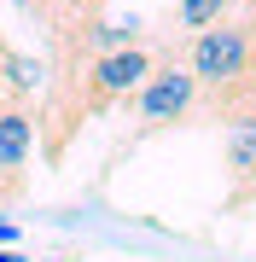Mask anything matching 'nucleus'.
<instances>
[{"label":"nucleus","mask_w":256,"mask_h":262,"mask_svg":"<svg viewBox=\"0 0 256 262\" xmlns=\"http://www.w3.org/2000/svg\"><path fill=\"white\" fill-rule=\"evenodd\" d=\"M250 64H256V6H250V18H221V24H210L192 35V47H187V70L198 76V88H216V99L233 94L250 82Z\"/></svg>","instance_id":"f257e3e1"},{"label":"nucleus","mask_w":256,"mask_h":262,"mask_svg":"<svg viewBox=\"0 0 256 262\" xmlns=\"http://www.w3.org/2000/svg\"><path fill=\"white\" fill-rule=\"evenodd\" d=\"M192 105H198V76L187 64H157L152 76L140 82V94H134V128H128V151L146 146L152 134H169L175 122L192 117Z\"/></svg>","instance_id":"f03ea898"},{"label":"nucleus","mask_w":256,"mask_h":262,"mask_svg":"<svg viewBox=\"0 0 256 262\" xmlns=\"http://www.w3.org/2000/svg\"><path fill=\"white\" fill-rule=\"evenodd\" d=\"M29 151H35V111H29V105H6V111H0V210L24 198Z\"/></svg>","instance_id":"7ed1b4c3"},{"label":"nucleus","mask_w":256,"mask_h":262,"mask_svg":"<svg viewBox=\"0 0 256 262\" xmlns=\"http://www.w3.org/2000/svg\"><path fill=\"white\" fill-rule=\"evenodd\" d=\"M227 175H233V204L256 198V105H239L227 117Z\"/></svg>","instance_id":"20e7f679"},{"label":"nucleus","mask_w":256,"mask_h":262,"mask_svg":"<svg viewBox=\"0 0 256 262\" xmlns=\"http://www.w3.org/2000/svg\"><path fill=\"white\" fill-rule=\"evenodd\" d=\"M47 76L53 64L24 47H0V94H6V105H35L41 94H47Z\"/></svg>","instance_id":"39448f33"},{"label":"nucleus","mask_w":256,"mask_h":262,"mask_svg":"<svg viewBox=\"0 0 256 262\" xmlns=\"http://www.w3.org/2000/svg\"><path fill=\"white\" fill-rule=\"evenodd\" d=\"M99 6H105V0H41V29H47V41L53 35H70V29H82V24H94Z\"/></svg>","instance_id":"423d86ee"},{"label":"nucleus","mask_w":256,"mask_h":262,"mask_svg":"<svg viewBox=\"0 0 256 262\" xmlns=\"http://www.w3.org/2000/svg\"><path fill=\"white\" fill-rule=\"evenodd\" d=\"M233 12V0H180V29H192V35H198V29H210V24H221Z\"/></svg>","instance_id":"0eeeda50"},{"label":"nucleus","mask_w":256,"mask_h":262,"mask_svg":"<svg viewBox=\"0 0 256 262\" xmlns=\"http://www.w3.org/2000/svg\"><path fill=\"white\" fill-rule=\"evenodd\" d=\"M12 6H18L24 18H29V24H41V0H12Z\"/></svg>","instance_id":"6e6552de"},{"label":"nucleus","mask_w":256,"mask_h":262,"mask_svg":"<svg viewBox=\"0 0 256 262\" xmlns=\"http://www.w3.org/2000/svg\"><path fill=\"white\" fill-rule=\"evenodd\" d=\"M12 239H18V227H12V222H0V245H12Z\"/></svg>","instance_id":"1a4fd4ad"},{"label":"nucleus","mask_w":256,"mask_h":262,"mask_svg":"<svg viewBox=\"0 0 256 262\" xmlns=\"http://www.w3.org/2000/svg\"><path fill=\"white\" fill-rule=\"evenodd\" d=\"M0 262H29V256H18V251H6V245H0Z\"/></svg>","instance_id":"9d476101"},{"label":"nucleus","mask_w":256,"mask_h":262,"mask_svg":"<svg viewBox=\"0 0 256 262\" xmlns=\"http://www.w3.org/2000/svg\"><path fill=\"white\" fill-rule=\"evenodd\" d=\"M250 6H256V0H250Z\"/></svg>","instance_id":"9b49d317"}]
</instances>
